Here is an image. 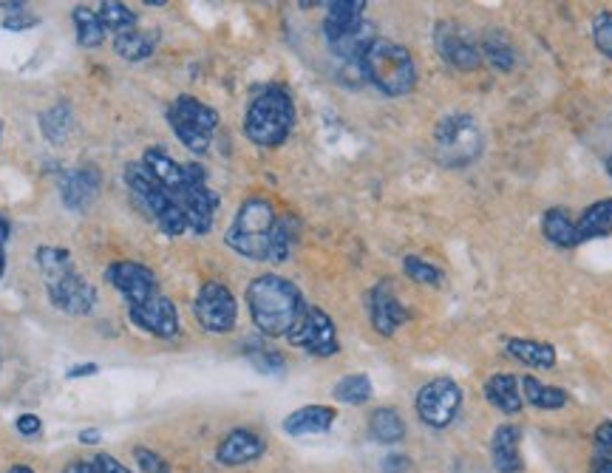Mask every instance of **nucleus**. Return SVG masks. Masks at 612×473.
<instances>
[{"mask_svg":"<svg viewBox=\"0 0 612 473\" xmlns=\"http://www.w3.org/2000/svg\"><path fill=\"white\" fill-rule=\"evenodd\" d=\"M128 318L153 338H173L179 332V312L168 295L156 292L142 304L128 306Z\"/></svg>","mask_w":612,"mask_h":473,"instance_id":"13","label":"nucleus"},{"mask_svg":"<svg viewBox=\"0 0 612 473\" xmlns=\"http://www.w3.org/2000/svg\"><path fill=\"white\" fill-rule=\"evenodd\" d=\"M590 473H612V459H607V457L593 459V465H590Z\"/></svg>","mask_w":612,"mask_h":473,"instance_id":"47","label":"nucleus"},{"mask_svg":"<svg viewBox=\"0 0 612 473\" xmlns=\"http://www.w3.org/2000/svg\"><path fill=\"white\" fill-rule=\"evenodd\" d=\"M335 400L346 403V406H363L372 400V380L366 374H346L335 383Z\"/></svg>","mask_w":612,"mask_h":473,"instance_id":"30","label":"nucleus"},{"mask_svg":"<svg viewBox=\"0 0 612 473\" xmlns=\"http://www.w3.org/2000/svg\"><path fill=\"white\" fill-rule=\"evenodd\" d=\"M403 272H406L411 281L423 284V287H442V270L434 267L431 261H425L420 255H406L403 258Z\"/></svg>","mask_w":612,"mask_h":473,"instance_id":"34","label":"nucleus"},{"mask_svg":"<svg viewBox=\"0 0 612 473\" xmlns=\"http://www.w3.org/2000/svg\"><path fill=\"white\" fill-rule=\"evenodd\" d=\"M9 473H34L32 468H26V465H17V468H12Z\"/></svg>","mask_w":612,"mask_h":473,"instance_id":"49","label":"nucleus"},{"mask_svg":"<svg viewBox=\"0 0 612 473\" xmlns=\"http://www.w3.org/2000/svg\"><path fill=\"white\" fill-rule=\"evenodd\" d=\"M97 193H100V173L94 168L68 170L60 179V199L74 213L88 210L97 199Z\"/></svg>","mask_w":612,"mask_h":473,"instance_id":"19","label":"nucleus"},{"mask_svg":"<svg viewBox=\"0 0 612 473\" xmlns=\"http://www.w3.org/2000/svg\"><path fill=\"white\" fill-rule=\"evenodd\" d=\"M105 281L125 295V304L128 306L142 304V301H148L151 295L159 292L156 275H153L148 267L134 264V261H117V264H111V267L105 270Z\"/></svg>","mask_w":612,"mask_h":473,"instance_id":"14","label":"nucleus"},{"mask_svg":"<svg viewBox=\"0 0 612 473\" xmlns=\"http://www.w3.org/2000/svg\"><path fill=\"white\" fill-rule=\"evenodd\" d=\"M542 233L550 244H556L561 250H570L578 244L576 221L567 216L564 207H550L542 219Z\"/></svg>","mask_w":612,"mask_h":473,"instance_id":"25","label":"nucleus"},{"mask_svg":"<svg viewBox=\"0 0 612 473\" xmlns=\"http://www.w3.org/2000/svg\"><path fill=\"white\" fill-rule=\"evenodd\" d=\"M40 128H43V134H46L49 142L63 145L68 131H71V108H68V105H54L51 111H46V114L40 117Z\"/></svg>","mask_w":612,"mask_h":473,"instance_id":"33","label":"nucleus"},{"mask_svg":"<svg viewBox=\"0 0 612 473\" xmlns=\"http://www.w3.org/2000/svg\"><path fill=\"white\" fill-rule=\"evenodd\" d=\"M0 128H3V125H0Z\"/></svg>","mask_w":612,"mask_h":473,"instance_id":"51","label":"nucleus"},{"mask_svg":"<svg viewBox=\"0 0 612 473\" xmlns=\"http://www.w3.org/2000/svg\"><path fill=\"white\" fill-rule=\"evenodd\" d=\"M482 391H485V400H488L496 411H502V414H519L522 406H525L522 386H519V380H516L513 374H493V377L485 380Z\"/></svg>","mask_w":612,"mask_h":473,"instance_id":"23","label":"nucleus"},{"mask_svg":"<svg viewBox=\"0 0 612 473\" xmlns=\"http://www.w3.org/2000/svg\"><path fill=\"white\" fill-rule=\"evenodd\" d=\"M102 437H100V428H88V431H80V442L83 445H97Z\"/></svg>","mask_w":612,"mask_h":473,"instance_id":"48","label":"nucleus"},{"mask_svg":"<svg viewBox=\"0 0 612 473\" xmlns=\"http://www.w3.org/2000/svg\"><path fill=\"white\" fill-rule=\"evenodd\" d=\"M264 451H267V445H264V440H261L255 431L236 428V431H230V434L219 442L216 459H219V465H224V468H238V465L255 462Z\"/></svg>","mask_w":612,"mask_h":473,"instance_id":"18","label":"nucleus"},{"mask_svg":"<svg viewBox=\"0 0 612 473\" xmlns=\"http://www.w3.org/2000/svg\"><path fill=\"white\" fill-rule=\"evenodd\" d=\"M71 17H74V26H77V43L83 49H97L105 40V26H102L100 15L85 9V6H77Z\"/></svg>","mask_w":612,"mask_h":473,"instance_id":"31","label":"nucleus"},{"mask_svg":"<svg viewBox=\"0 0 612 473\" xmlns=\"http://www.w3.org/2000/svg\"><path fill=\"white\" fill-rule=\"evenodd\" d=\"M3 26H6L9 32H26V29L37 26V17L29 15V12H17V15L6 17V20H3Z\"/></svg>","mask_w":612,"mask_h":473,"instance_id":"39","label":"nucleus"},{"mask_svg":"<svg viewBox=\"0 0 612 473\" xmlns=\"http://www.w3.org/2000/svg\"><path fill=\"white\" fill-rule=\"evenodd\" d=\"M522 428L516 423L499 425L491 437V459L496 473H522L525 459H522Z\"/></svg>","mask_w":612,"mask_h":473,"instance_id":"17","label":"nucleus"},{"mask_svg":"<svg viewBox=\"0 0 612 473\" xmlns=\"http://www.w3.org/2000/svg\"><path fill=\"white\" fill-rule=\"evenodd\" d=\"M100 372V366L97 363H85V366H74V369H68L66 377L68 380H77V377H91V374Z\"/></svg>","mask_w":612,"mask_h":473,"instance_id":"43","label":"nucleus"},{"mask_svg":"<svg viewBox=\"0 0 612 473\" xmlns=\"http://www.w3.org/2000/svg\"><path fill=\"white\" fill-rule=\"evenodd\" d=\"M369 434L380 445H394V442H400L406 437V423H403V417L394 408H377L372 414V420H369Z\"/></svg>","mask_w":612,"mask_h":473,"instance_id":"28","label":"nucleus"},{"mask_svg":"<svg viewBox=\"0 0 612 473\" xmlns=\"http://www.w3.org/2000/svg\"><path fill=\"white\" fill-rule=\"evenodd\" d=\"M247 357L261 374H278L284 369V357L278 352H270V349H253V352H247Z\"/></svg>","mask_w":612,"mask_h":473,"instance_id":"37","label":"nucleus"},{"mask_svg":"<svg viewBox=\"0 0 612 473\" xmlns=\"http://www.w3.org/2000/svg\"><path fill=\"white\" fill-rule=\"evenodd\" d=\"M275 210L267 199L253 196L238 207L236 219L227 227L224 241L227 247L250 261H270L272 230H275Z\"/></svg>","mask_w":612,"mask_h":473,"instance_id":"5","label":"nucleus"},{"mask_svg":"<svg viewBox=\"0 0 612 473\" xmlns=\"http://www.w3.org/2000/svg\"><path fill=\"white\" fill-rule=\"evenodd\" d=\"M185 168L190 185H187L185 196L179 199V207L185 213L187 230L196 236H207L213 227V219H216V210H219V193L213 187H207V173H204L202 165L185 162Z\"/></svg>","mask_w":612,"mask_h":473,"instance_id":"10","label":"nucleus"},{"mask_svg":"<svg viewBox=\"0 0 612 473\" xmlns=\"http://www.w3.org/2000/svg\"><path fill=\"white\" fill-rule=\"evenodd\" d=\"M576 233L578 244L612 233V199H598V202L590 204L581 213V219L576 221Z\"/></svg>","mask_w":612,"mask_h":473,"instance_id":"24","label":"nucleus"},{"mask_svg":"<svg viewBox=\"0 0 612 473\" xmlns=\"http://www.w3.org/2000/svg\"><path fill=\"white\" fill-rule=\"evenodd\" d=\"M15 428L17 434H23V437H37V434L43 431V423H40V417H34V414H20Z\"/></svg>","mask_w":612,"mask_h":473,"instance_id":"41","label":"nucleus"},{"mask_svg":"<svg viewBox=\"0 0 612 473\" xmlns=\"http://www.w3.org/2000/svg\"><path fill=\"white\" fill-rule=\"evenodd\" d=\"M406 468H408L406 457H389L386 462H383V471L386 473H403Z\"/></svg>","mask_w":612,"mask_h":473,"instance_id":"44","label":"nucleus"},{"mask_svg":"<svg viewBox=\"0 0 612 473\" xmlns=\"http://www.w3.org/2000/svg\"><path fill=\"white\" fill-rule=\"evenodd\" d=\"M134 457H136V462H139V468H142L145 473H170L168 462L159 457V454L148 451V448H136Z\"/></svg>","mask_w":612,"mask_h":473,"instance_id":"38","label":"nucleus"},{"mask_svg":"<svg viewBox=\"0 0 612 473\" xmlns=\"http://www.w3.org/2000/svg\"><path fill=\"white\" fill-rule=\"evenodd\" d=\"M125 185L131 193V202L159 224V230L165 236H182L187 233V219L182 213V207L176 204V199L170 196L165 187L153 179V173L142 162H131L125 168Z\"/></svg>","mask_w":612,"mask_h":473,"instance_id":"6","label":"nucleus"},{"mask_svg":"<svg viewBox=\"0 0 612 473\" xmlns=\"http://www.w3.org/2000/svg\"><path fill=\"white\" fill-rule=\"evenodd\" d=\"M292 241H295V221L292 219L275 221V230H272L270 261H275V264L287 261L289 250H292Z\"/></svg>","mask_w":612,"mask_h":473,"instance_id":"35","label":"nucleus"},{"mask_svg":"<svg viewBox=\"0 0 612 473\" xmlns=\"http://www.w3.org/2000/svg\"><path fill=\"white\" fill-rule=\"evenodd\" d=\"M287 338L292 346H298V349H304V352L315 357H332L338 355L340 349L335 323L318 306H306L304 315L289 329Z\"/></svg>","mask_w":612,"mask_h":473,"instance_id":"11","label":"nucleus"},{"mask_svg":"<svg viewBox=\"0 0 612 473\" xmlns=\"http://www.w3.org/2000/svg\"><path fill=\"white\" fill-rule=\"evenodd\" d=\"M595 445H598V451L604 454L607 459H612V423H601L598 428H595Z\"/></svg>","mask_w":612,"mask_h":473,"instance_id":"40","label":"nucleus"},{"mask_svg":"<svg viewBox=\"0 0 612 473\" xmlns=\"http://www.w3.org/2000/svg\"><path fill=\"white\" fill-rule=\"evenodd\" d=\"M366 306H369V318H372L374 332L383 335V338H391L408 321V309L400 304V298L394 295L389 281H380L377 287L369 289Z\"/></svg>","mask_w":612,"mask_h":473,"instance_id":"16","label":"nucleus"},{"mask_svg":"<svg viewBox=\"0 0 612 473\" xmlns=\"http://www.w3.org/2000/svg\"><path fill=\"white\" fill-rule=\"evenodd\" d=\"M63 473H97V468H94V462H71Z\"/></svg>","mask_w":612,"mask_h":473,"instance_id":"46","label":"nucleus"},{"mask_svg":"<svg viewBox=\"0 0 612 473\" xmlns=\"http://www.w3.org/2000/svg\"><path fill=\"white\" fill-rule=\"evenodd\" d=\"M97 15H100L102 26L114 34V37L134 32L136 15L125 3H119V0H105V3H100V12H97Z\"/></svg>","mask_w":612,"mask_h":473,"instance_id":"32","label":"nucleus"},{"mask_svg":"<svg viewBox=\"0 0 612 473\" xmlns=\"http://www.w3.org/2000/svg\"><path fill=\"white\" fill-rule=\"evenodd\" d=\"M485 136L474 114H448L434 128V156L445 168H468L482 156Z\"/></svg>","mask_w":612,"mask_h":473,"instance_id":"7","label":"nucleus"},{"mask_svg":"<svg viewBox=\"0 0 612 473\" xmlns=\"http://www.w3.org/2000/svg\"><path fill=\"white\" fill-rule=\"evenodd\" d=\"M335 408L332 406H304L292 411L284 420V431L289 437H315V434H326L335 425Z\"/></svg>","mask_w":612,"mask_h":473,"instance_id":"21","label":"nucleus"},{"mask_svg":"<svg viewBox=\"0 0 612 473\" xmlns=\"http://www.w3.org/2000/svg\"><path fill=\"white\" fill-rule=\"evenodd\" d=\"M593 43L607 60H612V12H598L593 17Z\"/></svg>","mask_w":612,"mask_h":473,"instance_id":"36","label":"nucleus"},{"mask_svg":"<svg viewBox=\"0 0 612 473\" xmlns=\"http://www.w3.org/2000/svg\"><path fill=\"white\" fill-rule=\"evenodd\" d=\"M247 306L255 329L267 338H284L304 315V295L292 281L267 272L247 287Z\"/></svg>","mask_w":612,"mask_h":473,"instance_id":"1","label":"nucleus"},{"mask_svg":"<svg viewBox=\"0 0 612 473\" xmlns=\"http://www.w3.org/2000/svg\"><path fill=\"white\" fill-rule=\"evenodd\" d=\"M6 238H9V227H6V221H0V278H3V272H6V253H3Z\"/></svg>","mask_w":612,"mask_h":473,"instance_id":"45","label":"nucleus"},{"mask_svg":"<svg viewBox=\"0 0 612 473\" xmlns=\"http://www.w3.org/2000/svg\"><path fill=\"white\" fill-rule=\"evenodd\" d=\"M114 49L122 60H131V63H139L145 57H151L153 49H156V32H128L114 37Z\"/></svg>","mask_w":612,"mask_h":473,"instance_id":"29","label":"nucleus"},{"mask_svg":"<svg viewBox=\"0 0 612 473\" xmlns=\"http://www.w3.org/2000/svg\"><path fill=\"white\" fill-rule=\"evenodd\" d=\"M502 349H505L513 360L525 363L530 369H556V363H559L556 346H553V343H544V340L505 338L502 340Z\"/></svg>","mask_w":612,"mask_h":473,"instance_id":"22","label":"nucleus"},{"mask_svg":"<svg viewBox=\"0 0 612 473\" xmlns=\"http://www.w3.org/2000/svg\"><path fill=\"white\" fill-rule=\"evenodd\" d=\"M168 122L170 131L179 136V142L185 145L187 151L196 153V156H204V153L210 151L213 134L219 128V114L210 105L196 100V97L182 94L168 108Z\"/></svg>","mask_w":612,"mask_h":473,"instance_id":"8","label":"nucleus"},{"mask_svg":"<svg viewBox=\"0 0 612 473\" xmlns=\"http://www.w3.org/2000/svg\"><path fill=\"white\" fill-rule=\"evenodd\" d=\"M607 170H610V176H612V153H610V159H607Z\"/></svg>","mask_w":612,"mask_h":473,"instance_id":"50","label":"nucleus"},{"mask_svg":"<svg viewBox=\"0 0 612 473\" xmlns=\"http://www.w3.org/2000/svg\"><path fill=\"white\" fill-rule=\"evenodd\" d=\"M193 315H196V321H199L204 332L227 335L238 321L236 295L219 281H210V284H204L199 289V295L193 301Z\"/></svg>","mask_w":612,"mask_h":473,"instance_id":"12","label":"nucleus"},{"mask_svg":"<svg viewBox=\"0 0 612 473\" xmlns=\"http://www.w3.org/2000/svg\"><path fill=\"white\" fill-rule=\"evenodd\" d=\"M363 77L386 97H406L417 85V66L406 46L377 37L363 54Z\"/></svg>","mask_w":612,"mask_h":473,"instance_id":"4","label":"nucleus"},{"mask_svg":"<svg viewBox=\"0 0 612 473\" xmlns=\"http://www.w3.org/2000/svg\"><path fill=\"white\" fill-rule=\"evenodd\" d=\"M37 267L43 272V284L49 289L51 304L60 312L83 318L97 304V292L74 270L68 250L60 247H37Z\"/></svg>","mask_w":612,"mask_h":473,"instance_id":"2","label":"nucleus"},{"mask_svg":"<svg viewBox=\"0 0 612 473\" xmlns=\"http://www.w3.org/2000/svg\"><path fill=\"white\" fill-rule=\"evenodd\" d=\"M479 54H482V60H485L493 71L508 74V71L516 68V49H513V43H510L502 32L485 34L482 43H479Z\"/></svg>","mask_w":612,"mask_h":473,"instance_id":"26","label":"nucleus"},{"mask_svg":"<svg viewBox=\"0 0 612 473\" xmlns=\"http://www.w3.org/2000/svg\"><path fill=\"white\" fill-rule=\"evenodd\" d=\"M295 125V102L287 88L270 85L258 91L244 114V134L258 148H278Z\"/></svg>","mask_w":612,"mask_h":473,"instance_id":"3","label":"nucleus"},{"mask_svg":"<svg viewBox=\"0 0 612 473\" xmlns=\"http://www.w3.org/2000/svg\"><path fill=\"white\" fill-rule=\"evenodd\" d=\"M434 46L440 51L442 60L457 71H476L482 63L479 46L454 23H440L434 29Z\"/></svg>","mask_w":612,"mask_h":473,"instance_id":"15","label":"nucleus"},{"mask_svg":"<svg viewBox=\"0 0 612 473\" xmlns=\"http://www.w3.org/2000/svg\"><path fill=\"white\" fill-rule=\"evenodd\" d=\"M519 386H522V397L539 411H559V408L567 406V391L559 389V386H544L530 374L519 380Z\"/></svg>","mask_w":612,"mask_h":473,"instance_id":"27","label":"nucleus"},{"mask_svg":"<svg viewBox=\"0 0 612 473\" xmlns=\"http://www.w3.org/2000/svg\"><path fill=\"white\" fill-rule=\"evenodd\" d=\"M94 468H97V473H131V468H125L119 459H114L111 454H100V457H94Z\"/></svg>","mask_w":612,"mask_h":473,"instance_id":"42","label":"nucleus"},{"mask_svg":"<svg viewBox=\"0 0 612 473\" xmlns=\"http://www.w3.org/2000/svg\"><path fill=\"white\" fill-rule=\"evenodd\" d=\"M414 406H417L420 423L428 428H448L457 420L459 408H462V389L451 377H434L417 391Z\"/></svg>","mask_w":612,"mask_h":473,"instance_id":"9","label":"nucleus"},{"mask_svg":"<svg viewBox=\"0 0 612 473\" xmlns=\"http://www.w3.org/2000/svg\"><path fill=\"white\" fill-rule=\"evenodd\" d=\"M366 0H332L326 3V20H323V37L326 43L338 40L346 32H352L366 20Z\"/></svg>","mask_w":612,"mask_h":473,"instance_id":"20","label":"nucleus"}]
</instances>
